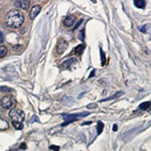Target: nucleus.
<instances>
[{
    "label": "nucleus",
    "instance_id": "obj_1",
    "mask_svg": "<svg viewBox=\"0 0 151 151\" xmlns=\"http://www.w3.org/2000/svg\"><path fill=\"white\" fill-rule=\"evenodd\" d=\"M6 25L11 28H19L24 23V15L18 9H11L6 15Z\"/></svg>",
    "mask_w": 151,
    "mask_h": 151
},
{
    "label": "nucleus",
    "instance_id": "obj_2",
    "mask_svg": "<svg viewBox=\"0 0 151 151\" xmlns=\"http://www.w3.org/2000/svg\"><path fill=\"white\" fill-rule=\"evenodd\" d=\"M9 117L12 120V122H17V123H22L23 120L25 119V114L22 110L17 108L11 109L9 112Z\"/></svg>",
    "mask_w": 151,
    "mask_h": 151
},
{
    "label": "nucleus",
    "instance_id": "obj_3",
    "mask_svg": "<svg viewBox=\"0 0 151 151\" xmlns=\"http://www.w3.org/2000/svg\"><path fill=\"white\" fill-rule=\"evenodd\" d=\"M89 114H90L89 112H83V113H77V114H70V115H65L64 119L65 120V122L63 124V126L68 125L69 123L73 122V121H75V120H78V119H80L81 117L88 116Z\"/></svg>",
    "mask_w": 151,
    "mask_h": 151
},
{
    "label": "nucleus",
    "instance_id": "obj_4",
    "mask_svg": "<svg viewBox=\"0 0 151 151\" xmlns=\"http://www.w3.org/2000/svg\"><path fill=\"white\" fill-rule=\"evenodd\" d=\"M14 99L12 98L11 96H4L3 98L1 99V102H0V104H1V107L3 109H10L12 107L14 106Z\"/></svg>",
    "mask_w": 151,
    "mask_h": 151
},
{
    "label": "nucleus",
    "instance_id": "obj_5",
    "mask_svg": "<svg viewBox=\"0 0 151 151\" xmlns=\"http://www.w3.org/2000/svg\"><path fill=\"white\" fill-rule=\"evenodd\" d=\"M67 48H68V42L65 40L60 38L58 42V47H57L58 53V55H62L63 52H65V50H67Z\"/></svg>",
    "mask_w": 151,
    "mask_h": 151
},
{
    "label": "nucleus",
    "instance_id": "obj_6",
    "mask_svg": "<svg viewBox=\"0 0 151 151\" xmlns=\"http://www.w3.org/2000/svg\"><path fill=\"white\" fill-rule=\"evenodd\" d=\"M40 5H35L31 8V10L30 12H29V16H30V18L31 19H35L36 16L38 15V13L40 12Z\"/></svg>",
    "mask_w": 151,
    "mask_h": 151
},
{
    "label": "nucleus",
    "instance_id": "obj_7",
    "mask_svg": "<svg viewBox=\"0 0 151 151\" xmlns=\"http://www.w3.org/2000/svg\"><path fill=\"white\" fill-rule=\"evenodd\" d=\"M15 5L22 9H27L29 5H30V1H26V0H19V1H15Z\"/></svg>",
    "mask_w": 151,
    "mask_h": 151
},
{
    "label": "nucleus",
    "instance_id": "obj_8",
    "mask_svg": "<svg viewBox=\"0 0 151 151\" xmlns=\"http://www.w3.org/2000/svg\"><path fill=\"white\" fill-rule=\"evenodd\" d=\"M76 22V16L75 15H69L68 17H65V21H64V24L65 26H67V27H70V26H73V24Z\"/></svg>",
    "mask_w": 151,
    "mask_h": 151
},
{
    "label": "nucleus",
    "instance_id": "obj_9",
    "mask_svg": "<svg viewBox=\"0 0 151 151\" xmlns=\"http://www.w3.org/2000/svg\"><path fill=\"white\" fill-rule=\"evenodd\" d=\"M76 60H74V58H70V60H65V62L62 65H60V68H62L63 70H67V69H69V68L70 67V65L73 64V63L75 62Z\"/></svg>",
    "mask_w": 151,
    "mask_h": 151
},
{
    "label": "nucleus",
    "instance_id": "obj_10",
    "mask_svg": "<svg viewBox=\"0 0 151 151\" xmlns=\"http://www.w3.org/2000/svg\"><path fill=\"white\" fill-rule=\"evenodd\" d=\"M7 52H8L7 47H4V45H1V47H0V58L5 57V55H7Z\"/></svg>",
    "mask_w": 151,
    "mask_h": 151
},
{
    "label": "nucleus",
    "instance_id": "obj_11",
    "mask_svg": "<svg viewBox=\"0 0 151 151\" xmlns=\"http://www.w3.org/2000/svg\"><path fill=\"white\" fill-rule=\"evenodd\" d=\"M134 4H135L136 7H139V8H144L146 5V2L143 1V0H136L134 1Z\"/></svg>",
    "mask_w": 151,
    "mask_h": 151
},
{
    "label": "nucleus",
    "instance_id": "obj_12",
    "mask_svg": "<svg viewBox=\"0 0 151 151\" xmlns=\"http://www.w3.org/2000/svg\"><path fill=\"white\" fill-rule=\"evenodd\" d=\"M123 93L122 92H118L116 95H113V96H111V97H109V98H106V99H103V100H101L100 102H106V101H110V100H113V99H116V98H118V97H120L121 95H122Z\"/></svg>",
    "mask_w": 151,
    "mask_h": 151
},
{
    "label": "nucleus",
    "instance_id": "obj_13",
    "mask_svg": "<svg viewBox=\"0 0 151 151\" xmlns=\"http://www.w3.org/2000/svg\"><path fill=\"white\" fill-rule=\"evenodd\" d=\"M150 107V102H144V103H141L139 105V109L140 110H147Z\"/></svg>",
    "mask_w": 151,
    "mask_h": 151
},
{
    "label": "nucleus",
    "instance_id": "obj_14",
    "mask_svg": "<svg viewBox=\"0 0 151 151\" xmlns=\"http://www.w3.org/2000/svg\"><path fill=\"white\" fill-rule=\"evenodd\" d=\"M103 128H104V124L100 121V122H98V126H97V132H98V135L99 134L102 133V131H103Z\"/></svg>",
    "mask_w": 151,
    "mask_h": 151
},
{
    "label": "nucleus",
    "instance_id": "obj_15",
    "mask_svg": "<svg viewBox=\"0 0 151 151\" xmlns=\"http://www.w3.org/2000/svg\"><path fill=\"white\" fill-rule=\"evenodd\" d=\"M84 47H85V45H79V47H77L75 48L74 50H73V53H76L77 52H79V53H81V52H83L82 50H84Z\"/></svg>",
    "mask_w": 151,
    "mask_h": 151
},
{
    "label": "nucleus",
    "instance_id": "obj_16",
    "mask_svg": "<svg viewBox=\"0 0 151 151\" xmlns=\"http://www.w3.org/2000/svg\"><path fill=\"white\" fill-rule=\"evenodd\" d=\"M12 125L14 126V128H15V129H18V130H21V129H23V125H22V123L12 122Z\"/></svg>",
    "mask_w": 151,
    "mask_h": 151
},
{
    "label": "nucleus",
    "instance_id": "obj_17",
    "mask_svg": "<svg viewBox=\"0 0 151 151\" xmlns=\"http://www.w3.org/2000/svg\"><path fill=\"white\" fill-rule=\"evenodd\" d=\"M101 58H102V65H104L105 62H106V58H105V53L102 50H101Z\"/></svg>",
    "mask_w": 151,
    "mask_h": 151
},
{
    "label": "nucleus",
    "instance_id": "obj_18",
    "mask_svg": "<svg viewBox=\"0 0 151 151\" xmlns=\"http://www.w3.org/2000/svg\"><path fill=\"white\" fill-rule=\"evenodd\" d=\"M50 149H52L53 151H58L60 150V146H57V145H50Z\"/></svg>",
    "mask_w": 151,
    "mask_h": 151
},
{
    "label": "nucleus",
    "instance_id": "obj_19",
    "mask_svg": "<svg viewBox=\"0 0 151 151\" xmlns=\"http://www.w3.org/2000/svg\"><path fill=\"white\" fill-rule=\"evenodd\" d=\"M82 22H83V19H80V20L77 22V24H76V25H75V28H74V29H77L78 27H79L80 25H81V23H82Z\"/></svg>",
    "mask_w": 151,
    "mask_h": 151
},
{
    "label": "nucleus",
    "instance_id": "obj_20",
    "mask_svg": "<svg viewBox=\"0 0 151 151\" xmlns=\"http://www.w3.org/2000/svg\"><path fill=\"white\" fill-rule=\"evenodd\" d=\"M147 27H149V25H144V26H142V27L140 28V30L142 31V32H146V28Z\"/></svg>",
    "mask_w": 151,
    "mask_h": 151
},
{
    "label": "nucleus",
    "instance_id": "obj_21",
    "mask_svg": "<svg viewBox=\"0 0 151 151\" xmlns=\"http://www.w3.org/2000/svg\"><path fill=\"white\" fill-rule=\"evenodd\" d=\"M4 40V36H3V33L1 32V30H0V42H3Z\"/></svg>",
    "mask_w": 151,
    "mask_h": 151
},
{
    "label": "nucleus",
    "instance_id": "obj_22",
    "mask_svg": "<svg viewBox=\"0 0 151 151\" xmlns=\"http://www.w3.org/2000/svg\"><path fill=\"white\" fill-rule=\"evenodd\" d=\"M97 105L96 104H92V105H89V106H88V108H94V107H96Z\"/></svg>",
    "mask_w": 151,
    "mask_h": 151
},
{
    "label": "nucleus",
    "instance_id": "obj_23",
    "mask_svg": "<svg viewBox=\"0 0 151 151\" xmlns=\"http://www.w3.org/2000/svg\"><path fill=\"white\" fill-rule=\"evenodd\" d=\"M117 129H118V127H117V125H116V124H115V125L113 126V130H114V131H116Z\"/></svg>",
    "mask_w": 151,
    "mask_h": 151
},
{
    "label": "nucleus",
    "instance_id": "obj_24",
    "mask_svg": "<svg viewBox=\"0 0 151 151\" xmlns=\"http://www.w3.org/2000/svg\"><path fill=\"white\" fill-rule=\"evenodd\" d=\"M94 75H95V70H93V72H92V74L90 75V77H93Z\"/></svg>",
    "mask_w": 151,
    "mask_h": 151
}]
</instances>
